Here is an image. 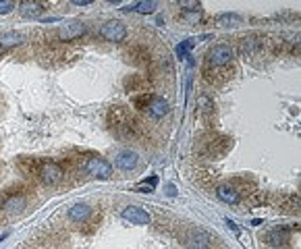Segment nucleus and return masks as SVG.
Here are the masks:
<instances>
[{
  "label": "nucleus",
  "mask_w": 301,
  "mask_h": 249,
  "mask_svg": "<svg viewBox=\"0 0 301 249\" xmlns=\"http://www.w3.org/2000/svg\"><path fill=\"white\" fill-rule=\"evenodd\" d=\"M73 5H77V7H88V5H92L94 0H71Z\"/></svg>",
  "instance_id": "obj_30"
},
{
  "label": "nucleus",
  "mask_w": 301,
  "mask_h": 249,
  "mask_svg": "<svg viewBox=\"0 0 301 249\" xmlns=\"http://www.w3.org/2000/svg\"><path fill=\"white\" fill-rule=\"evenodd\" d=\"M125 90L127 92H147V79L143 75H129L125 79Z\"/></svg>",
  "instance_id": "obj_15"
},
{
  "label": "nucleus",
  "mask_w": 301,
  "mask_h": 249,
  "mask_svg": "<svg viewBox=\"0 0 301 249\" xmlns=\"http://www.w3.org/2000/svg\"><path fill=\"white\" fill-rule=\"evenodd\" d=\"M216 23H218L220 27H239L241 23H243V19L239 15H235V13H224V15H218L216 17Z\"/></svg>",
  "instance_id": "obj_18"
},
{
  "label": "nucleus",
  "mask_w": 301,
  "mask_h": 249,
  "mask_svg": "<svg viewBox=\"0 0 301 249\" xmlns=\"http://www.w3.org/2000/svg\"><path fill=\"white\" fill-rule=\"evenodd\" d=\"M114 162L121 171H133V169H137L139 156L135 152H131V149H125V152H119V156H116Z\"/></svg>",
  "instance_id": "obj_10"
},
{
  "label": "nucleus",
  "mask_w": 301,
  "mask_h": 249,
  "mask_svg": "<svg viewBox=\"0 0 301 249\" xmlns=\"http://www.w3.org/2000/svg\"><path fill=\"white\" fill-rule=\"evenodd\" d=\"M0 173H3V164H0Z\"/></svg>",
  "instance_id": "obj_33"
},
{
  "label": "nucleus",
  "mask_w": 301,
  "mask_h": 249,
  "mask_svg": "<svg viewBox=\"0 0 301 249\" xmlns=\"http://www.w3.org/2000/svg\"><path fill=\"white\" fill-rule=\"evenodd\" d=\"M123 218L131 224H149V214L143 210V208H137V206H129L123 210Z\"/></svg>",
  "instance_id": "obj_8"
},
{
  "label": "nucleus",
  "mask_w": 301,
  "mask_h": 249,
  "mask_svg": "<svg viewBox=\"0 0 301 249\" xmlns=\"http://www.w3.org/2000/svg\"><path fill=\"white\" fill-rule=\"evenodd\" d=\"M156 183H158V179L156 177H152V179H145L143 183H139V185H135V191L137 193H152L154 191V187H156Z\"/></svg>",
  "instance_id": "obj_26"
},
{
  "label": "nucleus",
  "mask_w": 301,
  "mask_h": 249,
  "mask_svg": "<svg viewBox=\"0 0 301 249\" xmlns=\"http://www.w3.org/2000/svg\"><path fill=\"white\" fill-rule=\"evenodd\" d=\"M23 42V36L17 31H9V33H3L0 36V50H7V48H13V46H19Z\"/></svg>",
  "instance_id": "obj_17"
},
{
  "label": "nucleus",
  "mask_w": 301,
  "mask_h": 249,
  "mask_svg": "<svg viewBox=\"0 0 301 249\" xmlns=\"http://www.w3.org/2000/svg\"><path fill=\"white\" fill-rule=\"evenodd\" d=\"M83 169H86V173L94 179H110L112 177V166L108 160L100 158V156H90L86 160V164H83Z\"/></svg>",
  "instance_id": "obj_2"
},
{
  "label": "nucleus",
  "mask_w": 301,
  "mask_h": 249,
  "mask_svg": "<svg viewBox=\"0 0 301 249\" xmlns=\"http://www.w3.org/2000/svg\"><path fill=\"white\" fill-rule=\"evenodd\" d=\"M86 25L83 23H69V25H64V27H60V31H58V38L62 40V42H71V40H77V38H81L83 33H86Z\"/></svg>",
  "instance_id": "obj_11"
},
{
  "label": "nucleus",
  "mask_w": 301,
  "mask_h": 249,
  "mask_svg": "<svg viewBox=\"0 0 301 249\" xmlns=\"http://www.w3.org/2000/svg\"><path fill=\"white\" fill-rule=\"evenodd\" d=\"M38 177L44 183H48V185H54V183H58L64 177V171L58 162H42L38 169Z\"/></svg>",
  "instance_id": "obj_6"
},
{
  "label": "nucleus",
  "mask_w": 301,
  "mask_h": 249,
  "mask_svg": "<svg viewBox=\"0 0 301 249\" xmlns=\"http://www.w3.org/2000/svg\"><path fill=\"white\" fill-rule=\"evenodd\" d=\"M216 197H218L220 202H224V204H237L239 199H241L239 189L233 187V185H220V187H216Z\"/></svg>",
  "instance_id": "obj_14"
},
{
  "label": "nucleus",
  "mask_w": 301,
  "mask_h": 249,
  "mask_svg": "<svg viewBox=\"0 0 301 249\" xmlns=\"http://www.w3.org/2000/svg\"><path fill=\"white\" fill-rule=\"evenodd\" d=\"M125 56H127V60L131 64H135V66H147L149 64V52H147V48H143V46L129 48L125 52Z\"/></svg>",
  "instance_id": "obj_9"
},
{
  "label": "nucleus",
  "mask_w": 301,
  "mask_h": 249,
  "mask_svg": "<svg viewBox=\"0 0 301 249\" xmlns=\"http://www.w3.org/2000/svg\"><path fill=\"white\" fill-rule=\"evenodd\" d=\"M19 11L23 17H27V19H38V17L44 13V5L40 0H23L19 5Z\"/></svg>",
  "instance_id": "obj_13"
},
{
  "label": "nucleus",
  "mask_w": 301,
  "mask_h": 249,
  "mask_svg": "<svg viewBox=\"0 0 301 249\" xmlns=\"http://www.w3.org/2000/svg\"><path fill=\"white\" fill-rule=\"evenodd\" d=\"M193 46H195V40H185V42H181V44L177 46V56H179V58H185Z\"/></svg>",
  "instance_id": "obj_27"
},
{
  "label": "nucleus",
  "mask_w": 301,
  "mask_h": 249,
  "mask_svg": "<svg viewBox=\"0 0 301 249\" xmlns=\"http://www.w3.org/2000/svg\"><path fill=\"white\" fill-rule=\"evenodd\" d=\"M149 100H152V94H149V92H139L137 96H133V106L139 108V110H145L147 104H149Z\"/></svg>",
  "instance_id": "obj_24"
},
{
  "label": "nucleus",
  "mask_w": 301,
  "mask_h": 249,
  "mask_svg": "<svg viewBox=\"0 0 301 249\" xmlns=\"http://www.w3.org/2000/svg\"><path fill=\"white\" fill-rule=\"evenodd\" d=\"M208 66H216V69H222V66L231 64V60L235 58V52H233L231 46H214L208 52Z\"/></svg>",
  "instance_id": "obj_3"
},
{
  "label": "nucleus",
  "mask_w": 301,
  "mask_h": 249,
  "mask_svg": "<svg viewBox=\"0 0 301 249\" xmlns=\"http://www.w3.org/2000/svg\"><path fill=\"white\" fill-rule=\"evenodd\" d=\"M106 3H110V5H119V3H123V0H106Z\"/></svg>",
  "instance_id": "obj_32"
},
{
  "label": "nucleus",
  "mask_w": 301,
  "mask_h": 249,
  "mask_svg": "<svg viewBox=\"0 0 301 249\" xmlns=\"http://www.w3.org/2000/svg\"><path fill=\"white\" fill-rule=\"evenodd\" d=\"M23 187H11V189H7V195L3 197V208L7 210V212H21L25 206H27V197L23 195V191H21Z\"/></svg>",
  "instance_id": "obj_4"
},
{
  "label": "nucleus",
  "mask_w": 301,
  "mask_h": 249,
  "mask_svg": "<svg viewBox=\"0 0 301 249\" xmlns=\"http://www.w3.org/2000/svg\"><path fill=\"white\" fill-rule=\"evenodd\" d=\"M15 9V0H0V15H9Z\"/></svg>",
  "instance_id": "obj_28"
},
{
  "label": "nucleus",
  "mask_w": 301,
  "mask_h": 249,
  "mask_svg": "<svg viewBox=\"0 0 301 249\" xmlns=\"http://www.w3.org/2000/svg\"><path fill=\"white\" fill-rule=\"evenodd\" d=\"M156 9H158V0H141V3H137L135 7L129 9V11H135L139 15H152Z\"/></svg>",
  "instance_id": "obj_21"
},
{
  "label": "nucleus",
  "mask_w": 301,
  "mask_h": 249,
  "mask_svg": "<svg viewBox=\"0 0 301 249\" xmlns=\"http://www.w3.org/2000/svg\"><path fill=\"white\" fill-rule=\"evenodd\" d=\"M227 224H229V228H233V230H235L237 235H239V228H237V224H235V222H233V220H227Z\"/></svg>",
  "instance_id": "obj_31"
},
{
  "label": "nucleus",
  "mask_w": 301,
  "mask_h": 249,
  "mask_svg": "<svg viewBox=\"0 0 301 249\" xmlns=\"http://www.w3.org/2000/svg\"><path fill=\"white\" fill-rule=\"evenodd\" d=\"M145 110L152 114L154 119H162V116H166V114L171 112V106H169V102H166L164 98H156V96H152V100H149V104H147Z\"/></svg>",
  "instance_id": "obj_12"
},
{
  "label": "nucleus",
  "mask_w": 301,
  "mask_h": 249,
  "mask_svg": "<svg viewBox=\"0 0 301 249\" xmlns=\"http://www.w3.org/2000/svg\"><path fill=\"white\" fill-rule=\"evenodd\" d=\"M181 7L185 11H197L199 9V0H181Z\"/></svg>",
  "instance_id": "obj_29"
},
{
  "label": "nucleus",
  "mask_w": 301,
  "mask_h": 249,
  "mask_svg": "<svg viewBox=\"0 0 301 249\" xmlns=\"http://www.w3.org/2000/svg\"><path fill=\"white\" fill-rule=\"evenodd\" d=\"M189 245H193V247H212L214 243H212L210 235H206V232H202V230H197V232H191V235H189Z\"/></svg>",
  "instance_id": "obj_19"
},
{
  "label": "nucleus",
  "mask_w": 301,
  "mask_h": 249,
  "mask_svg": "<svg viewBox=\"0 0 301 249\" xmlns=\"http://www.w3.org/2000/svg\"><path fill=\"white\" fill-rule=\"evenodd\" d=\"M197 108H199V112H202L204 116H206V114H212V112H214V102H212L208 96H199V98H197Z\"/></svg>",
  "instance_id": "obj_25"
},
{
  "label": "nucleus",
  "mask_w": 301,
  "mask_h": 249,
  "mask_svg": "<svg viewBox=\"0 0 301 249\" xmlns=\"http://www.w3.org/2000/svg\"><path fill=\"white\" fill-rule=\"evenodd\" d=\"M108 125L116 135H121V137H135L137 135V123L133 121L129 110L123 106H112L108 110Z\"/></svg>",
  "instance_id": "obj_1"
},
{
  "label": "nucleus",
  "mask_w": 301,
  "mask_h": 249,
  "mask_svg": "<svg viewBox=\"0 0 301 249\" xmlns=\"http://www.w3.org/2000/svg\"><path fill=\"white\" fill-rule=\"evenodd\" d=\"M21 171L23 173H27V175H38V169H40V160H36V158H21Z\"/></svg>",
  "instance_id": "obj_22"
},
{
  "label": "nucleus",
  "mask_w": 301,
  "mask_h": 249,
  "mask_svg": "<svg viewBox=\"0 0 301 249\" xmlns=\"http://www.w3.org/2000/svg\"><path fill=\"white\" fill-rule=\"evenodd\" d=\"M229 147H231V139L229 137L214 135L210 139H204V154L208 158H220V156H224Z\"/></svg>",
  "instance_id": "obj_5"
},
{
  "label": "nucleus",
  "mask_w": 301,
  "mask_h": 249,
  "mask_svg": "<svg viewBox=\"0 0 301 249\" xmlns=\"http://www.w3.org/2000/svg\"><path fill=\"white\" fill-rule=\"evenodd\" d=\"M268 245H285V241H287V232L285 230H272V232H268L266 235V239H264Z\"/></svg>",
  "instance_id": "obj_23"
},
{
  "label": "nucleus",
  "mask_w": 301,
  "mask_h": 249,
  "mask_svg": "<svg viewBox=\"0 0 301 249\" xmlns=\"http://www.w3.org/2000/svg\"><path fill=\"white\" fill-rule=\"evenodd\" d=\"M278 210L289 212V214H297L299 212V195H289L278 204Z\"/></svg>",
  "instance_id": "obj_20"
},
{
  "label": "nucleus",
  "mask_w": 301,
  "mask_h": 249,
  "mask_svg": "<svg viewBox=\"0 0 301 249\" xmlns=\"http://www.w3.org/2000/svg\"><path fill=\"white\" fill-rule=\"evenodd\" d=\"M92 214V208L86 206V204H75L71 210H69V218L73 222H83V220H88V216Z\"/></svg>",
  "instance_id": "obj_16"
},
{
  "label": "nucleus",
  "mask_w": 301,
  "mask_h": 249,
  "mask_svg": "<svg viewBox=\"0 0 301 249\" xmlns=\"http://www.w3.org/2000/svg\"><path fill=\"white\" fill-rule=\"evenodd\" d=\"M100 33H102V38L108 42H123L127 38V27L121 21H108L102 25Z\"/></svg>",
  "instance_id": "obj_7"
}]
</instances>
